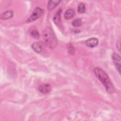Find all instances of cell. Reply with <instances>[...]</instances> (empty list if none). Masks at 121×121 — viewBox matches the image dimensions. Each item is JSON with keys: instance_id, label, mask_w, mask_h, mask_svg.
Masks as SVG:
<instances>
[{"instance_id": "14", "label": "cell", "mask_w": 121, "mask_h": 121, "mask_svg": "<svg viewBox=\"0 0 121 121\" xmlns=\"http://www.w3.org/2000/svg\"><path fill=\"white\" fill-rule=\"evenodd\" d=\"M82 24V20L80 18H77L73 20L72 23V25L75 27H79L81 26Z\"/></svg>"}, {"instance_id": "3", "label": "cell", "mask_w": 121, "mask_h": 121, "mask_svg": "<svg viewBox=\"0 0 121 121\" xmlns=\"http://www.w3.org/2000/svg\"><path fill=\"white\" fill-rule=\"evenodd\" d=\"M44 10L40 7H36L33 10L30 16L26 21V23H30L39 18L43 13Z\"/></svg>"}, {"instance_id": "15", "label": "cell", "mask_w": 121, "mask_h": 121, "mask_svg": "<svg viewBox=\"0 0 121 121\" xmlns=\"http://www.w3.org/2000/svg\"><path fill=\"white\" fill-rule=\"evenodd\" d=\"M68 51L69 52L70 54H72L74 53V48L73 47V46H72V45H70V46H69L68 48Z\"/></svg>"}, {"instance_id": "1", "label": "cell", "mask_w": 121, "mask_h": 121, "mask_svg": "<svg viewBox=\"0 0 121 121\" xmlns=\"http://www.w3.org/2000/svg\"><path fill=\"white\" fill-rule=\"evenodd\" d=\"M94 72L96 77L103 84L106 91L110 94L114 92V87L107 73L100 68H95Z\"/></svg>"}, {"instance_id": "9", "label": "cell", "mask_w": 121, "mask_h": 121, "mask_svg": "<svg viewBox=\"0 0 121 121\" xmlns=\"http://www.w3.org/2000/svg\"><path fill=\"white\" fill-rule=\"evenodd\" d=\"M13 16V12L12 10H8L2 13L0 15V19L2 20H6L12 17Z\"/></svg>"}, {"instance_id": "11", "label": "cell", "mask_w": 121, "mask_h": 121, "mask_svg": "<svg viewBox=\"0 0 121 121\" xmlns=\"http://www.w3.org/2000/svg\"><path fill=\"white\" fill-rule=\"evenodd\" d=\"M75 13V11L73 9H69L66 10L64 16L65 18L66 19H70L74 17Z\"/></svg>"}, {"instance_id": "12", "label": "cell", "mask_w": 121, "mask_h": 121, "mask_svg": "<svg viewBox=\"0 0 121 121\" xmlns=\"http://www.w3.org/2000/svg\"><path fill=\"white\" fill-rule=\"evenodd\" d=\"M78 12L79 13H83L86 11V6L83 3H80L78 4L77 8Z\"/></svg>"}, {"instance_id": "4", "label": "cell", "mask_w": 121, "mask_h": 121, "mask_svg": "<svg viewBox=\"0 0 121 121\" xmlns=\"http://www.w3.org/2000/svg\"><path fill=\"white\" fill-rule=\"evenodd\" d=\"M112 59L113 60V62L118 71L119 73H120L121 71V58L120 56L117 54L116 53L114 52L112 54Z\"/></svg>"}, {"instance_id": "2", "label": "cell", "mask_w": 121, "mask_h": 121, "mask_svg": "<svg viewBox=\"0 0 121 121\" xmlns=\"http://www.w3.org/2000/svg\"><path fill=\"white\" fill-rule=\"evenodd\" d=\"M43 39L45 45L50 49H54L57 44L56 36L52 30L49 27H46L43 33Z\"/></svg>"}, {"instance_id": "13", "label": "cell", "mask_w": 121, "mask_h": 121, "mask_svg": "<svg viewBox=\"0 0 121 121\" xmlns=\"http://www.w3.org/2000/svg\"><path fill=\"white\" fill-rule=\"evenodd\" d=\"M30 34L32 37H33L34 38H35V39H38L40 37V35H39V32L36 29H32L31 31V32H30Z\"/></svg>"}, {"instance_id": "7", "label": "cell", "mask_w": 121, "mask_h": 121, "mask_svg": "<svg viewBox=\"0 0 121 121\" xmlns=\"http://www.w3.org/2000/svg\"><path fill=\"white\" fill-rule=\"evenodd\" d=\"M61 12V9H59L58 11L56 13L53 17V21L56 26H61V17L60 14Z\"/></svg>"}, {"instance_id": "10", "label": "cell", "mask_w": 121, "mask_h": 121, "mask_svg": "<svg viewBox=\"0 0 121 121\" xmlns=\"http://www.w3.org/2000/svg\"><path fill=\"white\" fill-rule=\"evenodd\" d=\"M60 2V0H50L48 1L47 5V9L49 10L54 9Z\"/></svg>"}, {"instance_id": "8", "label": "cell", "mask_w": 121, "mask_h": 121, "mask_svg": "<svg viewBox=\"0 0 121 121\" xmlns=\"http://www.w3.org/2000/svg\"><path fill=\"white\" fill-rule=\"evenodd\" d=\"M32 48L37 53H40L43 50L42 43L40 42H36L32 44Z\"/></svg>"}, {"instance_id": "5", "label": "cell", "mask_w": 121, "mask_h": 121, "mask_svg": "<svg viewBox=\"0 0 121 121\" xmlns=\"http://www.w3.org/2000/svg\"><path fill=\"white\" fill-rule=\"evenodd\" d=\"M98 43V40L95 37L88 39L85 42V44L89 47L93 48L95 47Z\"/></svg>"}, {"instance_id": "6", "label": "cell", "mask_w": 121, "mask_h": 121, "mask_svg": "<svg viewBox=\"0 0 121 121\" xmlns=\"http://www.w3.org/2000/svg\"><path fill=\"white\" fill-rule=\"evenodd\" d=\"M38 90L41 93L47 94L51 91V86L48 84H43L39 86Z\"/></svg>"}]
</instances>
